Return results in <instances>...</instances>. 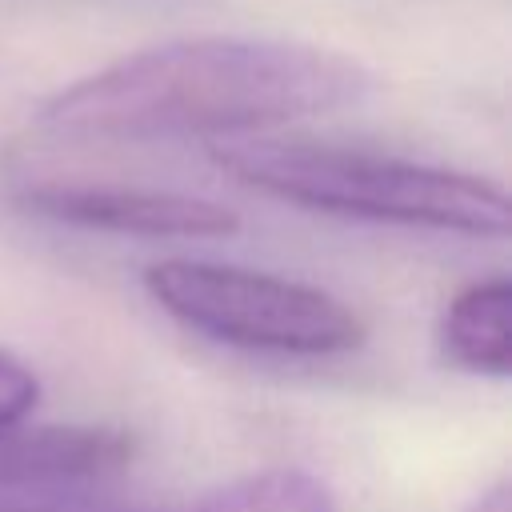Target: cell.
<instances>
[{
	"instance_id": "obj_1",
	"label": "cell",
	"mask_w": 512,
	"mask_h": 512,
	"mask_svg": "<svg viewBox=\"0 0 512 512\" xmlns=\"http://www.w3.org/2000/svg\"><path fill=\"white\" fill-rule=\"evenodd\" d=\"M372 72L332 48L268 36H192L120 56L52 92L40 124L68 140H188L324 116L364 100Z\"/></svg>"
},
{
	"instance_id": "obj_2",
	"label": "cell",
	"mask_w": 512,
	"mask_h": 512,
	"mask_svg": "<svg viewBox=\"0 0 512 512\" xmlns=\"http://www.w3.org/2000/svg\"><path fill=\"white\" fill-rule=\"evenodd\" d=\"M212 164L236 184L308 212L480 240L512 228V200L500 184L440 164L312 140H228L212 148Z\"/></svg>"
},
{
	"instance_id": "obj_3",
	"label": "cell",
	"mask_w": 512,
	"mask_h": 512,
	"mask_svg": "<svg viewBox=\"0 0 512 512\" xmlns=\"http://www.w3.org/2000/svg\"><path fill=\"white\" fill-rule=\"evenodd\" d=\"M148 296L184 328L248 352L340 356L364 344L368 324L340 296L236 264L168 256L144 268Z\"/></svg>"
},
{
	"instance_id": "obj_4",
	"label": "cell",
	"mask_w": 512,
	"mask_h": 512,
	"mask_svg": "<svg viewBox=\"0 0 512 512\" xmlns=\"http://www.w3.org/2000/svg\"><path fill=\"white\" fill-rule=\"evenodd\" d=\"M20 204L36 216L120 232V236H228L240 228V216L216 200L160 192V188H128V184H32L20 192Z\"/></svg>"
},
{
	"instance_id": "obj_5",
	"label": "cell",
	"mask_w": 512,
	"mask_h": 512,
	"mask_svg": "<svg viewBox=\"0 0 512 512\" xmlns=\"http://www.w3.org/2000/svg\"><path fill=\"white\" fill-rule=\"evenodd\" d=\"M136 440L108 424H12L0 432V488H60L120 476Z\"/></svg>"
},
{
	"instance_id": "obj_6",
	"label": "cell",
	"mask_w": 512,
	"mask_h": 512,
	"mask_svg": "<svg viewBox=\"0 0 512 512\" xmlns=\"http://www.w3.org/2000/svg\"><path fill=\"white\" fill-rule=\"evenodd\" d=\"M444 356L480 376H508L512 368V284L504 276L468 284L440 316Z\"/></svg>"
},
{
	"instance_id": "obj_7",
	"label": "cell",
	"mask_w": 512,
	"mask_h": 512,
	"mask_svg": "<svg viewBox=\"0 0 512 512\" xmlns=\"http://www.w3.org/2000/svg\"><path fill=\"white\" fill-rule=\"evenodd\" d=\"M188 512H336V492L304 468H264L212 488Z\"/></svg>"
},
{
	"instance_id": "obj_8",
	"label": "cell",
	"mask_w": 512,
	"mask_h": 512,
	"mask_svg": "<svg viewBox=\"0 0 512 512\" xmlns=\"http://www.w3.org/2000/svg\"><path fill=\"white\" fill-rule=\"evenodd\" d=\"M36 400H40V376L32 372V364L0 348V432L12 424H24Z\"/></svg>"
},
{
	"instance_id": "obj_9",
	"label": "cell",
	"mask_w": 512,
	"mask_h": 512,
	"mask_svg": "<svg viewBox=\"0 0 512 512\" xmlns=\"http://www.w3.org/2000/svg\"><path fill=\"white\" fill-rule=\"evenodd\" d=\"M464 512H512V484L500 476L496 484H488Z\"/></svg>"
},
{
	"instance_id": "obj_10",
	"label": "cell",
	"mask_w": 512,
	"mask_h": 512,
	"mask_svg": "<svg viewBox=\"0 0 512 512\" xmlns=\"http://www.w3.org/2000/svg\"><path fill=\"white\" fill-rule=\"evenodd\" d=\"M0 512H52V508H0Z\"/></svg>"
}]
</instances>
